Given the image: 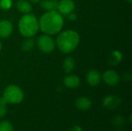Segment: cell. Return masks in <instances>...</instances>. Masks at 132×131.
Here are the masks:
<instances>
[{
	"label": "cell",
	"instance_id": "cell-17",
	"mask_svg": "<svg viewBox=\"0 0 132 131\" xmlns=\"http://www.w3.org/2000/svg\"><path fill=\"white\" fill-rule=\"evenodd\" d=\"M35 46V42L32 39L27 38L26 39L22 44V49L24 52H29L31 51Z\"/></svg>",
	"mask_w": 132,
	"mask_h": 131
},
{
	"label": "cell",
	"instance_id": "cell-25",
	"mask_svg": "<svg viewBox=\"0 0 132 131\" xmlns=\"http://www.w3.org/2000/svg\"><path fill=\"white\" fill-rule=\"evenodd\" d=\"M2 42H1V41H0V51L2 50Z\"/></svg>",
	"mask_w": 132,
	"mask_h": 131
},
{
	"label": "cell",
	"instance_id": "cell-5",
	"mask_svg": "<svg viewBox=\"0 0 132 131\" xmlns=\"http://www.w3.org/2000/svg\"><path fill=\"white\" fill-rule=\"evenodd\" d=\"M37 46L44 53H50L54 51L56 43L50 35H42L37 39Z\"/></svg>",
	"mask_w": 132,
	"mask_h": 131
},
{
	"label": "cell",
	"instance_id": "cell-24",
	"mask_svg": "<svg viewBox=\"0 0 132 131\" xmlns=\"http://www.w3.org/2000/svg\"><path fill=\"white\" fill-rule=\"evenodd\" d=\"M29 1H31V2H33V3H37V2H39L40 0H29Z\"/></svg>",
	"mask_w": 132,
	"mask_h": 131
},
{
	"label": "cell",
	"instance_id": "cell-11",
	"mask_svg": "<svg viewBox=\"0 0 132 131\" xmlns=\"http://www.w3.org/2000/svg\"><path fill=\"white\" fill-rule=\"evenodd\" d=\"M75 105L78 110L81 111H87L91 108L92 102L89 98L86 97H80L76 100Z\"/></svg>",
	"mask_w": 132,
	"mask_h": 131
},
{
	"label": "cell",
	"instance_id": "cell-8",
	"mask_svg": "<svg viewBox=\"0 0 132 131\" xmlns=\"http://www.w3.org/2000/svg\"><path fill=\"white\" fill-rule=\"evenodd\" d=\"M75 8V3L73 0H60L58 3V12L61 15H66L71 13Z\"/></svg>",
	"mask_w": 132,
	"mask_h": 131
},
{
	"label": "cell",
	"instance_id": "cell-22",
	"mask_svg": "<svg viewBox=\"0 0 132 131\" xmlns=\"http://www.w3.org/2000/svg\"><path fill=\"white\" fill-rule=\"evenodd\" d=\"M68 131H83L82 130V128L80 127V126H78V125H76V126H73V127H72L70 130Z\"/></svg>",
	"mask_w": 132,
	"mask_h": 131
},
{
	"label": "cell",
	"instance_id": "cell-27",
	"mask_svg": "<svg viewBox=\"0 0 132 131\" xmlns=\"http://www.w3.org/2000/svg\"><path fill=\"white\" fill-rule=\"evenodd\" d=\"M116 131H122V130H116Z\"/></svg>",
	"mask_w": 132,
	"mask_h": 131
},
{
	"label": "cell",
	"instance_id": "cell-21",
	"mask_svg": "<svg viewBox=\"0 0 132 131\" xmlns=\"http://www.w3.org/2000/svg\"><path fill=\"white\" fill-rule=\"evenodd\" d=\"M7 112H8V110H7L6 104L0 103V119L4 117L7 114Z\"/></svg>",
	"mask_w": 132,
	"mask_h": 131
},
{
	"label": "cell",
	"instance_id": "cell-4",
	"mask_svg": "<svg viewBox=\"0 0 132 131\" xmlns=\"http://www.w3.org/2000/svg\"><path fill=\"white\" fill-rule=\"evenodd\" d=\"M24 98V93L21 88L16 85H9L5 87L2 97L0 98V103L18 104L20 103Z\"/></svg>",
	"mask_w": 132,
	"mask_h": 131
},
{
	"label": "cell",
	"instance_id": "cell-6",
	"mask_svg": "<svg viewBox=\"0 0 132 131\" xmlns=\"http://www.w3.org/2000/svg\"><path fill=\"white\" fill-rule=\"evenodd\" d=\"M103 107L108 110H114L118 108L121 104V99L116 95H108L102 101Z\"/></svg>",
	"mask_w": 132,
	"mask_h": 131
},
{
	"label": "cell",
	"instance_id": "cell-2",
	"mask_svg": "<svg viewBox=\"0 0 132 131\" xmlns=\"http://www.w3.org/2000/svg\"><path fill=\"white\" fill-rule=\"evenodd\" d=\"M80 42V36L74 30H66L60 32L56 38V46L63 53L68 54L74 51Z\"/></svg>",
	"mask_w": 132,
	"mask_h": 131
},
{
	"label": "cell",
	"instance_id": "cell-13",
	"mask_svg": "<svg viewBox=\"0 0 132 131\" xmlns=\"http://www.w3.org/2000/svg\"><path fill=\"white\" fill-rule=\"evenodd\" d=\"M17 10L22 14H29L32 12V7L27 0H18L15 4Z\"/></svg>",
	"mask_w": 132,
	"mask_h": 131
},
{
	"label": "cell",
	"instance_id": "cell-20",
	"mask_svg": "<svg viewBox=\"0 0 132 131\" xmlns=\"http://www.w3.org/2000/svg\"><path fill=\"white\" fill-rule=\"evenodd\" d=\"M0 6L3 9H9L12 6V1L11 0H1Z\"/></svg>",
	"mask_w": 132,
	"mask_h": 131
},
{
	"label": "cell",
	"instance_id": "cell-15",
	"mask_svg": "<svg viewBox=\"0 0 132 131\" xmlns=\"http://www.w3.org/2000/svg\"><path fill=\"white\" fill-rule=\"evenodd\" d=\"M122 60V54L120 51L118 50H114L113 51L111 55L109 56L108 58V62L109 64L111 66H116L118 63H120Z\"/></svg>",
	"mask_w": 132,
	"mask_h": 131
},
{
	"label": "cell",
	"instance_id": "cell-1",
	"mask_svg": "<svg viewBox=\"0 0 132 131\" xmlns=\"http://www.w3.org/2000/svg\"><path fill=\"white\" fill-rule=\"evenodd\" d=\"M63 25V15L56 11L45 12L39 19V27L46 35H55L60 32Z\"/></svg>",
	"mask_w": 132,
	"mask_h": 131
},
{
	"label": "cell",
	"instance_id": "cell-19",
	"mask_svg": "<svg viewBox=\"0 0 132 131\" xmlns=\"http://www.w3.org/2000/svg\"><path fill=\"white\" fill-rule=\"evenodd\" d=\"M0 131H14V128L9 121L2 120L0 122Z\"/></svg>",
	"mask_w": 132,
	"mask_h": 131
},
{
	"label": "cell",
	"instance_id": "cell-16",
	"mask_svg": "<svg viewBox=\"0 0 132 131\" xmlns=\"http://www.w3.org/2000/svg\"><path fill=\"white\" fill-rule=\"evenodd\" d=\"M75 67V61L73 57L68 56L63 62V71L67 73H70Z\"/></svg>",
	"mask_w": 132,
	"mask_h": 131
},
{
	"label": "cell",
	"instance_id": "cell-18",
	"mask_svg": "<svg viewBox=\"0 0 132 131\" xmlns=\"http://www.w3.org/2000/svg\"><path fill=\"white\" fill-rule=\"evenodd\" d=\"M125 120L124 117L121 116V115H120V114L116 115L112 119V124L114 126L117 127H122L125 124Z\"/></svg>",
	"mask_w": 132,
	"mask_h": 131
},
{
	"label": "cell",
	"instance_id": "cell-23",
	"mask_svg": "<svg viewBox=\"0 0 132 131\" xmlns=\"http://www.w3.org/2000/svg\"><path fill=\"white\" fill-rule=\"evenodd\" d=\"M67 16H68V18L70 19V20H72V21H73V20H75V19H77V15L74 14V13H70V14H68L67 15Z\"/></svg>",
	"mask_w": 132,
	"mask_h": 131
},
{
	"label": "cell",
	"instance_id": "cell-7",
	"mask_svg": "<svg viewBox=\"0 0 132 131\" xmlns=\"http://www.w3.org/2000/svg\"><path fill=\"white\" fill-rule=\"evenodd\" d=\"M103 80L107 85L113 86H116L120 82V76L116 71L109 69L105 71L103 74Z\"/></svg>",
	"mask_w": 132,
	"mask_h": 131
},
{
	"label": "cell",
	"instance_id": "cell-12",
	"mask_svg": "<svg viewBox=\"0 0 132 131\" xmlns=\"http://www.w3.org/2000/svg\"><path fill=\"white\" fill-rule=\"evenodd\" d=\"M63 83L67 88H77L80 85V79L77 75H68L64 77Z\"/></svg>",
	"mask_w": 132,
	"mask_h": 131
},
{
	"label": "cell",
	"instance_id": "cell-10",
	"mask_svg": "<svg viewBox=\"0 0 132 131\" xmlns=\"http://www.w3.org/2000/svg\"><path fill=\"white\" fill-rule=\"evenodd\" d=\"M13 25L11 22L8 20L0 21V37L2 39L8 38L12 33Z\"/></svg>",
	"mask_w": 132,
	"mask_h": 131
},
{
	"label": "cell",
	"instance_id": "cell-26",
	"mask_svg": "<svg viewBox=\"0 0 132 131\" xmlns=\"http://www.w3.org/2000/svg\"><path fill=\"white\" fill-rule=\"evenodd\" d=\"M126 1H127L128 2H129V3H131L132 2V0H126Z\"/></svg>",
	"mask_w": 132,
	"mask_h": 131
},
{
	"label": "cell",
	"instance_id": "cell-9",
	"mask_svg": "<svg viewBox=\"0 0 132 131\" xmlns=\"http://www.w3.org/2000/svg\"><path fill=\"white\" fill-rule=\"evenodd\" d=\"M87 82L91 86H97L101 81V75L99 71L96 69H90L87 74Z\"/></svg>",
	"mask_w": 132,
	"mask_h": 131
},
{
	"label": "cell",
	"instance_id": "cell-14",
	"mask_svg": "<svg viewBox=\"0 0 132 131\" xmlns=\"http://www.w3.org/2000/svg\"><path fill=\"white\" fill-rule=\"evenodd\" d=\"M59 0H42L40 2L41 8L46 11H56L57 10Z\"/></svg>",
	"mask_w": 132,
	"mask_h": 131
},
{
	"label": "cell",
	"instance_id": "cell-3",
	"mask_svg": "<svg viewBox=\"0 0 132 131\" xmlns=\"http://www.w3.org/2000/svg\"><path fill=\"white\" fill-rule=\"evenodd\" d=\"M18 28L20 34L26 38H30L35 36L39 29V20L32 14H25L22 15L18 24Z\"/></svg>",
	"mask_w": 132,
	"mask_h": 131
}]
</instances>
